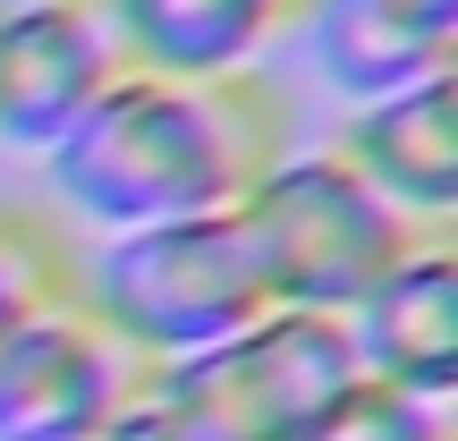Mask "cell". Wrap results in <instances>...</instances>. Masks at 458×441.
<instances>
[{"label":"cell","instance_id":"obj_1","mask_svg":"<svg viewBox=\"0 0 458 441\" xmlns=\"http://www.w3.org/2000/svg\"><path fill=\"white\" fill-rule=\"evenodd\" d=\"M289 102L263 77H153L128 68L77 119L51 162V196L94 238L153 221L238 213V196L289 153Z\"/></svg>","mask_w":458,"mask_h":441},{"label":"cell","instance_id":"obj_2","mask_svg":"<svg viewBox=\"0 0 458 441\" xmlns=\"http://www.w3.org/2000/svg\"><path fill=\"white\" fill-rule=\"evenodd\" d=\"M68 289L145 365H179L196 348L229 340V331H246L272 306L263 280H255V246H246L238 213L153 221V229L94 238L85 255H68Z\"/></svg>","mask_w":458,"mask_h":441},{"label":"cell","instance_id":"obj_3","mask_svg":"<svg viewBox=\"0 0 458 441\" xmlns=\"http://www.w3.org/2000/svg\"><path fill=\"white\" fill-rule=\"evenodd\" d=\"M357 348L340 314L263 306L246 331L153 365V399L196 441H314L357 391Z\"/></svg>","mask_w":458,"mask_h":441},{"label":"cell","instance_id":"obj_4","mask_svg":"<svg viewBox=\"0 0 458 441\" xmlns=\"http://www.w3.org/2000/svg\"><path fill=\"white\" fill-rule=\"evenodd\" d=\"M238 229L255 246L263 297L272 306H297V314H348L416 246V229L331 145H289L280 153L238 196Z\"/></svg>","mask_w":458,"mask_h":441},{"label":"cell","instance_id":"obj_5","mask_svg":"<svg viewBox=\"0 0 458 441\" xmlns=\"http://www.w3.org/2000/svg\"><path fill=\"white\" fill-rule=\"evenodd\" d=\"M153 365L128 357L77 289H51L0 340V441H102L145 399Z\"/></svg>","mask_w":458,"mask_h":441},{"label":"cell","instance_id":"obj_6","mask_svg":"<svg viewBox=\"0 0 458 441\" xmlns=\"http://www.w3.org/2000/svg\"><path fill=\"white\" fill-rule=\"evenodd\" d=\"M119 77L111 0H0V153H60Z\"/></svg>","mask_w":458,"mask_h":441},{"label":"cell","instance_id":"obj_7","mask_svg":"<svg viewBox=\"0 0 458 441\" xmlns=\"http://www.w3.org/2000/svg\"><path fill=\"white\" fill-rule=\"evenodd\" d=\"M357 374L408 399H458V238H416L340 314Z\"/></svg>","mask_w":458,"mask_h":441},{"label":"cell","instance_id":"obj_8","mask_svg":"<svg viewBox=\"0 0 458 441\" xmlns=\"http://www.w3.org/2000/svg\"><path fill=\"white\" fill-rule=\"evenodd\" d=\"M331 153L416 238H450V221H458V77H425L382 102H357Z\"/></svg>","mask_w":458,"mask_h":441},{"label":"cell","instance_id":"obj_9","mask_svg":"<svg viewBox=\"0 0 458 441\" xmlns=\"http://www.w3.org/2000/svg\"><path fill=\"white\" fill-rule=\"evenodd\" d=\"M323 85L357 111L399 85L450 77L458 60V0H306L297 17Z\"/></svg>","mask_w":458,"mask_h":441},{"label":"cell","instance_id":"obj_10","mask_svg":"<svg viewBox=\"0 0 458 441\" xmlns=\"http://www.w3.org/2000/svg\"><path fill=\"white\" fill-rule=\"evenodd\" d=\"M128 68L153 77H263V51L297 34L306 0H111Z\"/></svg>","mask_w":458,"mask_h":441},{"label":"cell","instance_id":"obj_11","mask_svg":"<svg viewBox=\"0 0 458 441\" xmlns=\"http://www.w3.org/2000/svg\"><path fill=\"white\" fill-rule=\"evenodd\" d=\"M51 289H68V246L51 238V221L0 213V340H9Z\"/></svg>","mask_w":458,"mask_h":441},{"label":"cell","instance_id":"obj_12","mask_svg":"<svg viewBox=\"0 0 458 441\" xmlns=\"http://www.w3.org/2000/svg\"><path fill=\"white\" fill-rule=\"evenodd\" d=\"M314 441H458V425H450L442 399H408V391H382V382H357L348 408Z\"/></svg>","mask_w":458,"mask_h":441},{"label":"cell","instance_id":"obj_13","mask_svg":"<svg viewBox=\"0 0 458 441\" xmlns=\"http://www.w3.org/2000/svg\"><path fill=\"white\" fill-rule=\"evenodd\" d=\"M102 441H196V433H187V425H179V416H170V408H162V399H153V382H145V399H136V408H128V416H119V425H111V433H102Z\"/></svg>","mask_w":458,"mask_h":441}]
</instances>
